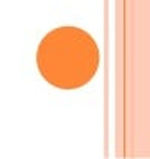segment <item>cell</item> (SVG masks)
<instances>
[{
    "instance_id": "cell-1",
    "label": "cell",
    "mask_w": 150,
    "mask_h": 159,
    "mask_svg": "<svg viewBox=\"0 0 150 159\" xmlns=\"http://www.w3.org/2000/svg\"><path fill=\"white\" fill-rule=\"evenodd\" d=\"M101 52L89 33L76 27H59L41 38L36 65L46 83L59 89H76L96 76Z\"/></svg>"
}]
</instances>
